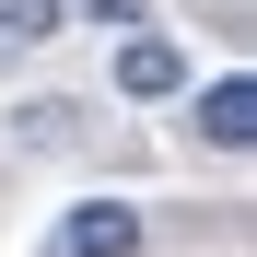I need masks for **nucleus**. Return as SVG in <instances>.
Instances as JSON below:
<instances>
[{
	"mask_svg": "<svg viewBox=\"0 0 257 257\" xmlns=\"http://www.w3.org/2000/svg\"><path fill=\"white\" fill-rule=\"evenodd\" d=\"M59 24H70L59 0H0V59H24V47H47Z\"/></svg>",
	"mask_w": 257,
	"mask_h": 257,
	"instance_id": "4",
	"label": "nucleus"
},
{
	"mask_svg": "<svg viewBox=\"0 0 257 257\" xmlns=\"http://www.w3.org/2000/svg\"><path fill=\"white\" fill-rule=\"evenodd\" d=\"M117 94H128V105H164V94H187V59L164 47V35H128V47H117Z\"/></svg>",
	"mask_w": 257,
	"mask_h": 257,
	"instance_id": "3",
	"label": "nucleus"
},
{
	"mask_svg": "<svg viewBox=\"0 0 257 257\" xmlns=\"http://www.w3.org/2000/svg\"><path fill=\"white\" fill-rule=\"evenodd\" d=\"M82 141V105H24V152H70Z\"/></svg>",
	"mask_w": 257,
	"mask_h": 257,
	"instance_id": "5",
	"label": "nucleus"
},
{
	"mask_svg": "<svg viewBox=\"0 0 257 257\" xmlns=\"http://www.w3.org/2000/svg\"><path fill=\"white\" fill-rule=\"evenodd\" d=\"M82 12H94V24H141V0H82Z\"/></svg>",
	"mask_w": 257,
	"mask_h": 257,
	"instance_id": "6",
	"label": "nucleus"
},
{
	"mask_svg": "<svg viewBox=\"0 0 257 257\" xmlns=\"http://www.w3.org/2000/svg\"><path fill=\"white\" fill-rule=\"evenodd\" d=\"M187 128H199L210 152H245V141H257V82H245V70L199 82V94H187Z\"/></svg>",
	"mask_w": 257,
	"mask_h": 257,
	"instance_id": "1",
	"label": "nucleus"
},
{
	"mask_svg": "<svg viewBox=\"0 0 257 257\" xmlns=\"http://www.w3.org/2000/svg\"><path fill=\"white\" fill-rule=\"evenodd\" d=\"M59 257H141V210L128 199H82L59 222Z\"/></svg>",
	"mask_w": 257,
	"mask_h": 257,
	"instance_id": "2",
	"label": "nucleus"
}]
</instances>
